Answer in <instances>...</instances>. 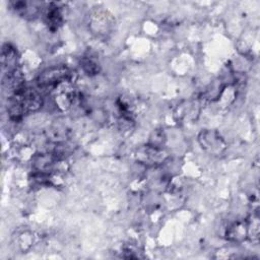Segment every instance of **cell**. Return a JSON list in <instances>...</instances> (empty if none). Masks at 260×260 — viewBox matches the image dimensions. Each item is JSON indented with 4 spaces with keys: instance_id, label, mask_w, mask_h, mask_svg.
I'll return each instance as SVG.
<instances>
[{
    "instance_id": "obj_1",
    "label": "cell",
    "mask_w": 260,
    "mask_h": 260,
    "mask_svg": "<svg viewBox=\"0 0 260 260\" xmlns=\"http://www.w3.org/2000/svg\"><path fill=\"white\" fill-rule=\"evenodd\" d=\"M43 103V98L37 89L23 85L9 96L7 112L11 120L19 121L29 113L40 110Z\"/></svg>"
},
{
    "instance_id": "obj_2",
    "label": "cell",
    "mask_w": 260,
    "mask_h": 260,
    "mask_svg": "<svg viewBox=\"0 0 260 260\" xmlns=\"http://www.w3.org/2000/svg\"><path fill=\"white\" fill-rule=\"evenodd\" d=\"M70 78L71 71L68 67L64 65H56L43 70L37 78V83L42 88H51L69 80Z\"/></svg>"
},
{
    "instance_id": "obj_3",
    "label": "cell",
    "mask_w": 260,
    "mask_h": 260,
    "mask_svg": "<svg viewBox=\"0 0 260 260\" xmlns=\"http://www.w3.org/2000/svg\"><path fill=\"white\" fill-rule=\"evenodd\" d=\"M135 157L139 164L145 167L153 168L161 165L166 160L167 153L162 147L154 146L148 143L146 145L140 146L136 150Z\"/></svg>"
},
{
    "instance_id": "obj_4",
    "label": "cell",
    "mask_w": 260,
    "mask_h": 260,
    "mask_svg": "<svg viewBox=\"0 0 260 260\" xmlns=\"http://www.w3.org/2000/svg\"><path fill=\"white\" fill-rule=\"evenodd\" d=\"M198 141L202 149L210 154H220L225 149L224 140L215 130H202L198 135Z\"/></svg>"
},
{
    "instance_id": "obj_5",
    "label": "cell",
    "mask_w": 260,
    "mask_h": 260,
    "mask_svg": "<svg viewBox=\"0 0 260 260\" xmlns=\"http://www.w3.org/2000/svg\"><path fill=\"white\" fill-rule=\"evenodd\" d=\"M11 9L18 15L24 18H36L40 13H43L45 7L43 4L36 1H11L9 2Z\"/></svg>"
},
{
    "instance_id": "obj_6",
    "label": "cell",
    "mask_w": 260,
    "mask_h": 260,
    "mask_svg": "<svg viewBox=\"0 0 260 260\" xmlns=\"http://www.w3.org/2000/svg\"><path fill=\"white\" fill-rule=\"evenodd\" d=\"M18 54L16 49L11 44H5L2 47L1 54V65L3 75L13 73L18 70Z\"/></svg>"
},
{
    "instance_id": "obj_7",
    "label": "cell",
    "mask_w": 260,
    "mask_h": 260,
    "mask_svg": "<svg viewBox=\"0 0 260 260\" xmlns=\"http://www.w3.org/2000/svg\"><path fill=\"white\" fill-rule=\"evenodd\" d=\"M114 25L113 17L106 11H95L90 15V27L96 34L105 35L110 32Z\"/></svg>"
},
{
    "instance_id": "obj_8",
    "label": "cell",
    "mask_w": 260,
    "mask_h": 260,
    "mask_svg": "<svg viewBox=\"0 0 260 260\" xmlns=\"http://www.w3.org/2000/svg\"><path fill=\"white\" fill-rule=\"evenodd\" d=\"M46 24L51 30H56L63 22V14L61 7L56 3H49L43 10Z\"/></svg>"
},
{
    "instance_id": "obj_9",
    "label": "cell",
    "mask_w": 260,
    "mask_h": 260,
    "mask_svg": "<svg viewBox=\"0 0 260 260\" xmlns=\"http://www.w3.org/2000/svg\"><path fill=\"white\" fill-rule=\"evenodd\" d=\"M226 238L235 242H240L248 238L247 222L238 221L230 225L226 231Z\"/></svg>"
},
{
    "instance_id": "obj_10",
    "label": "cell",
    "mask_w": 260,
    "mask_h": 260,
    "mask_svg": "<svg viewBox=\"0 0 260 260\" xmlns=\"http://www.w3.org/2000/svg\"><path fill=\"white\" fill-rule=\"evenodd\" d=\"M80 64H81L80 66L82 67L83 71L87 75H95V74H98L100 72V65H99V63L95 62L90 57L82 58Z\"/></svg>"
}]
</instances>
